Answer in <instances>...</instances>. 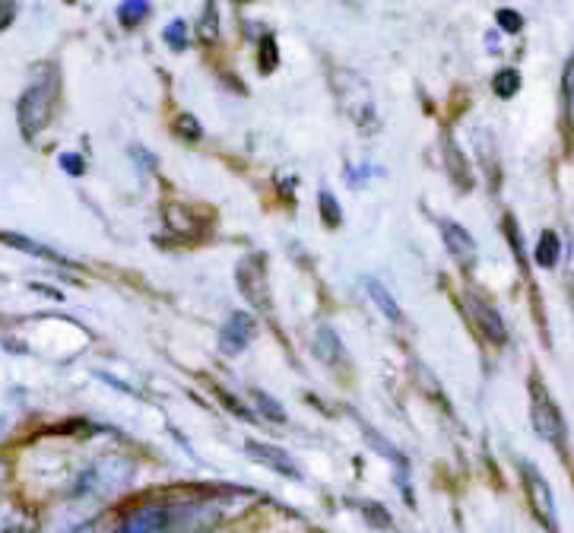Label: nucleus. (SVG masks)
I'll return each instance as SVG.
<instances>
[{
	"instance_id": "obj_14",
	"label": "nucleus",
	"mask_w": 574,
	"mask_h": 533,
	"mask_svg": "<svg viewBox=\"0 0 574 533\" xmlns=\"http://www.w3.org/2000/svg\"><path fill=\"white\" fill-rule=\"evenodd\" d=\"M444 159H448V169H451V178L457 181L460 188L470 191L473 188V172H470V165L464 159V153L457 150V146L451 140H444Z\"/></svg>"
},
{
	"instance_id": "obj_8",
	"label": "nucleus",
	"mask_w": 574,
	"mask_h": 533,
	"mask_svg": "<svg viewBox=\"0 0 574 533\" xmlns=\"http://www.w3.org/2000/svg\"><path fill=\"white\" fill-rule=\"evenodd\" d=\"M441 238H444V248L451 251L454 261H460V267L476 264V242H473L467 226L454 223V219H441Z\"/></svg>"
},
{
	"instance_id": "obj_7",
	"label": "nucleus",
	"mask_w": 574,
	"mask_h": 533,
	"mask_svg": "<svg viewBox=\"0 0 574 533\" xmlns=\"http://www.w3.org/2000/svg\"><path fill=\"white\" fill-rule=\"evenodd\" d=\"M245 454L254 464H261L280 476H289V480H302L299 464L292 461L289 451H283L280 445H264V441H245Z\"/></svg>"
},
{
	"instance_id": "obj_25",
	"label": "nucleus",
	"mask_w": 574,
	"mask_h": 533,
	"mask_svg": "<svg viewBox=\"0 0 574 533\" xmlns=\"http://www.w3.org/2000/svg\"><path fill=\"white\" fill-rule=\"evenodd\" d=\"M175 131H178L184 140H200V137H203V127H200V121H197L194 115H188V112H184V115L175 121Z\"/></svg>"
},
{
	"instance_id": "obj_12",
	"label": "nucleus",
	"mask_w": 574,
	"mask_h": 533,
	"mask_svg": "<svg viewBox=\"0 0 574 533\" xmlns=\"http://www.w3.org/2000/svg\"><path fill=\"white\" fill-rule=\"evenodd\" d=\"M0 242L16 248V251H26V254H35V257H42V261H54V264H64L70 267V261L61 254V251H54L42 242H35V238H26V235H16V232H0Z\"/></svg>"
},
{
	"instance_id": "obj_29",
	"label": "nucleus",
	"mask_w": 574,
	"mask_h": 533,
	"mask_svg": "<svg viewBox=\"0 0 574 533\" xmlns=\"http://www.w3.org/2000/svg\"><path fill=\"white\" fill-rule=\"evenodd\" d=\"M16 16V4H0V29H7Z\"/></svg>"
},
{
	"instance_id": "obj_10",
	"label": "nucleus",
	"mask_w": 574,
	"mask_h": 533,
	"mask_svg": "<svg viewBox=\"0 0 574 533\" xmlns=\"http://www.w3.org/2000/svg\"><path fill=\"white\" fill-rule=\"evenodd\" d=\"M165 527H169V511L162 505H146V508H137L115 533H159Z\"/></svg>"
},
{
	"instance_id": "obj_13",
	"label": "nucleus",
	"mask_w": 574,
	"mask_h": 533,
	"mask_svg": "<svg viewBox=\"0 0 574 533\" xmlns=\"http://www.w3.org/2000/svg\"><path fill=\"white\" fill-rule=\"evenodd\" d=\"M365 289H368V296H372V302L378 305V311H381V315H384L387 321H394V324L403 321V308L397 305V299L391 296V289H387L381 280L365 277Z\"/></svg>"
},
{
	"instance_id": "obj_9",
	"label": "nucleus",
	"mask_w": 574,
	"mask_h": 533,
	"mask_svg": "<svg viewBox=\"0 0 574 533\" xmlns=\"http://www.w3.org/2000/svg\"><path fill=\"white\" fill-rule=\"evenodd\" d=\"M467 305H470V311H473V318H476L479 330H483V334H486V340H492L495 346H502V343L508 340V330H505L502 315H498V311H495L489 302L476 299V296H470Z\"/></svg>"
},
{
	"instance_id": "obj_21",
	"label": "nucleus",
	"mask_w": 574,
	"mask_h": 533,
	"mask_svg": "<svg viewBox=\"0 0 574 533\" xmlns=\"http://www.w3.org/2000/svg\"><path fill=\"white\" fill-rule=\"evenodd\" d=\"M200 39H203V42H216V39H219V13H216V4L203 7V16H200Z\"/></svg>"
},
{
	"instance_id": "obj_27",
	"label": "nucleus",
	"mask_w": 574,
	"mask_h": 533,
	"mask_svg": "<svg viewBox=\"0 0 574 533\" xmlns=\"http://www.w3.org/2000/svg\"><path fill=\"white\" fill-rule=\"evenodd\" d=\"M495 20H498V26H502L505 32H521V29H524V16L517 13V10H508V7L498 10Z\"/></svg>"
},
{
	"instance_id": "obj_16",
	"label": "nucleus",
	"mask_w": 574,
	"mask_h": 533,
	"mask_svg": "<svg viewBox=\"0 0 574 533\" xmlns=\"http://www.w3.org/2000/svg\"><path fill=\"white\" fill-rule=\"evenodd\" d=\"M26 511L13 502H0V533H23L26 527Z\"/></svg>"
},
{
	"instance_id": "obj_3",
	"label": "nucleus",
	"mask_w": 574,
	"mask_h": 533,
	"mask_svg": "<svg viewBox=\"0 0 574 533\" xmlns=\"http://www.w3.org/2000/svg\"><path fill=\"white\" fill-rule=\"evenodd\" d=\"M235 283L257 311H270V283H267V257L264 254L242 257V264L235 270Z\"/></svg>"
},
{
	"instance_id": "obj_6",
	"label": "nucleus",
	"mask_w": 574,
	"mask_h": 533,
	"mask_svg": "<svg viewBox=\"0 0 574 533\" xmlns=\"http://www.w3.org/2000/svg\"><path fill=\"white\" fill-rule=\"evenodd\" d=\"M257 334V318H251L248 311H235L229 324L219 330V353L222 356H238L245 353L248 343Z\"/></svg>"
},
{
	"instance_id": "obj_23",
	"label": "nucleus",
	"mask_w": 574,
	"mask_h": 533,
	"mask_svg": "<svg viewBox=\"0 0 574 533\" xmlns=\"http://www.w3.org/2000/svg\"><path fill=\"white\" fill-rule=\"evenodd\" d=\"M254 403H257V410H261L270 422H286V410L267 391H254Z\"/></svg>"
},
{
	"instance_id": "obj_2",
	"label": "nucleus",
	"mask_w": 574,
	"mask_h": 533,
	"mask_svg": "<svg viewBox=\"0 0 574 533\" xmlns=\"http://www.w3.org/2000/svg\"><path fill=\"white\" fill-rule=\"evenodd\" d=\"M530 416H533V429L540 438H546L549 445L562 448L565 445V416L555 407V400L546 394L543 381H530Z\"/></svg>"
},
{
	"instance_id": "obj_15",
	"label": "nucleus",
	"mask_w": 574,
	"mask_h": 533,
	"mask_svg": "<svg viewBox=\"0 0 574 533\" xmlns=\"http://www.w3.org/2000/svg\"><path fill=\"white\" fill-rule=\"evenodd\" d=\"M533 257H536V264L546 267V270L555 267V264H559V257H562V238L555 235L552 229H546V232L540 235V242H536Z\"/></svg>"
},
{
	"instance_id": "obj_30",
	"label": "nucleus",
	"mask_w": 574,
	"mask_h": 533,
	"mask_svg": "<svg viewBox=\"0 0 574 533\" xmlns=\"http://www.w3.org/2000/svg\"><path fill=\"white\" fill-rule=\"evenodd\" d=\"M131 153L143 159V169H156V156H150V153H146L143 146H131Z\"/></svg>"
},
{
	"instance_id": "obj_24",
	"label": "nucleus",
	"mask_w": 574,
	"mask_h": 533,
	"mask_svg": "<svg viewBox=\"0 0 574 533\" xmlns=\"http://www.w3.org/2000/svg\"><path fill=\"white\" fill-rule=\"evenodd\" d=\"M362 429H365L368 441H372V448H375L378 454H387V457H391L394 464H406V461H403V454H400V451H394L391 445H387V441H384V438H381V435H378L372 426H365V422H362Z\"/></svg>"
},
{
	"instance_id": "obj_19",
	"label": "nucleus",
	"mask_w": 574,
	"mask_h": 533,
	"mask_svg": "<svg viewBox=\"0 0 574 533\" xmlns=\"http://www.w3.org/2000/svg\"><path fill=\"white\" fill-rule=\"evenodd\" d=\"M359 511L368 514V524L378 527V530H394V521H391V511L384 505H375V502H359Z\"/></svg>"
},
{
	"instance_id": "obj_22",
	"label": "nucleus",
	"mask_w": 574,
	"mask_h": 533,
	"mask_svg": "<svg viewBox=\"0 0 574 533\" xmlns=\"http://www.w3.org/2000/svg\"><path fill=\"white\" fill-rule=\"evenodd\" d=\"M318 207H321V216H324V226H340L343 210H340L337 197H333L330 191H321V194H318Z\"/></svg>"
},
{
	"instance_id": "obj_4",
	"label": "nucleus",
	"mask_w": 574,
	"mask_h": 533,
	"mask_svg": "<svg viewBox=\"0 0 574 533\" xmlns=\"http://www.w3.org/2000/svg\"><path fill=\"white\" fill-rule=\"evenodd\" d=\"M131 480H134V464L121 461V457H108V461H102L96 470H89L83 476L80 492L83 495H105L108 499L111 492H121Z\"/></svg>"
},
{
	"instance_id": "obj_31",
	"label": "nucleus",
	"mask_w": 574,
	"mask_h": 533,
	"mask_svg": "<svg viewBox=\"0 0 574 533\" xmlns=\"http://www.w3.org/2000/svg\"><path fill=\"white\" fill-rule=\"evenodd\" d=\"M77 533H105V527H102V524H89V527H83V530H77Z\"/></svg>"
},
{
	"instance_id": "obj_18",
	"label": "nucleus",
	"mask_w": 574,
	"mask_h": 533,
	"mask_svg": "<svg viewBox=\"0 0 574 533\" xmlns=\"http://www.w3.org/2000/svg\"><path fill=\"white\" fill-rule=\"evenodd\" d=\"M146 16H150V4H146V0H127V4L118 7V20H121V26H127V29L140 26Z\"/></svg>"
},
{
	"instance_id": "obj_26",
	"label": "nucleus",
	"mask_w": 574,
	"mask_h": 533,
	"mask_svg": "<svg viewBox=\"0 0 574 533\" xmlns=\"http://www.w3.org/2000/svg\"><path fill=\"white\" fill-rule=\"evenodd\" d=\"M276 64H280V51H276V42L267 35V39H261V70L273 73Z\"/></svg>"
},
{
	"instance_id": "obj_11",
	"label": "nucleus",
	"mask_w": 574,
	"mask_h": 533,
	"mask_svg": "<svg viewBox=\"0 0 574 533\" xmlns=\"http://www.w3.org/2000/svg\"><path fill=\"white\" fill-rule=\"evenodd\" d=\"M314 356H318L324 365H343L346 362V349L340 343V334L333 327L321 324L314 330Z\"/></svg>"
},
{
	"instance_id": "obj_5",
	"label": "nucleus",
	"mask_w": 574,
	"mask_h": 533,
	"mask_svg": "<svg viewBox=\"0 0 574 533\" xmlns=\"http://www.w3.org/2000/svg\"><path fill=\"white\" fill-rule=\"evenodd\" d=\"M524 473V486H527V495H530V508L536 514V521H540L546 530L555 533V495L546 483V476L536 470L533 464H524L521 467Z\"/></svg>"
},
{
	"instance_id": "obj_1",
	"label": "nucleus",
	"mask_w": 574,
	"mask_h": 533,
	"mask_svg": "<svg viewBox=\"0 0 574 533\" xmlns=\"http://www.w3.org/2000/svg\"><path fill=\"white\" fill-rule=\"evenodd\" d=\"M54 99H58V73L42 70L39 80L26 89L20 105H16V121H20V131L26 140L39 137L48 127L51 112H54Z\"/></svg>"
},
{
	"instance_id": "obj_17",
	"label": "nucleus",
	"mask_w": 574,
	"mask_h": 533,
	"mask_svg": "<svg viewBox=\"0 0 574 533\" xmlns=\"http://www.w3.org/2000/svg\"><path fill=\"white\" fill-rule=\"evenodd\" d=\"M492 89H495V96H502V99L517 96V89H521V73H517L514 67L498 70L492 77Z\"/></svg>"
},
{
	"instance_id": "obj_28",
	"label": "nucleus",
	"mask_w": 574,
	"mask_h": 533,
	"mask_svg": "<svg viewBox=\"0 0 574 533\" xmlns=\"http://www.w3.org/2000/svg\"><path fill=\"white\" fill-rule=\"evenodd\" d=\"M61 165H64L67 175H83L86 172V162L77 153H61Z\"/></svg>"
},
{
	"instance_id": "obj_20",
	"label": "nucleus",
	"mask_w": 574,
	"mask_h": 533,
	"mask_svg": "<svg viewBox=\"0 0 574 533\" xmlns=\"http://www.w3.org/2000/svg\"><path fill=\"white\" fill-rule=\"evenodd\" d=\"M162 39L172 51H184V48H188V26H184V20H172L169 26H165Z\"/></svg>"
}]
</instances>
